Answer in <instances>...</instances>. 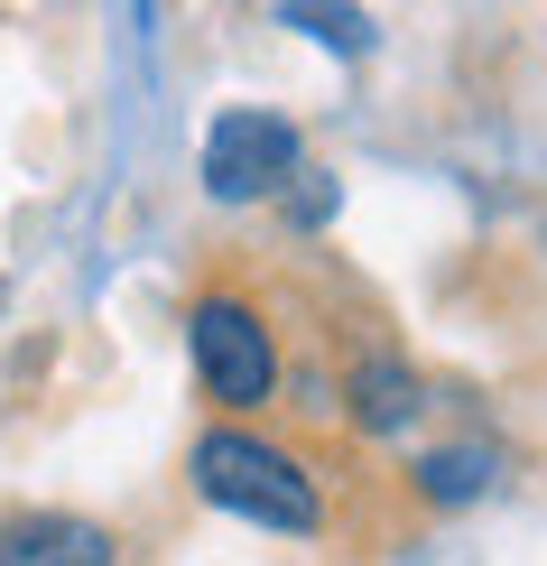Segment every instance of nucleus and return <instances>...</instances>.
Instances as JSON below:
<instances>
[{
	"label": "nucleus",
	"instance_id": "nucleus-4",
	"mask_svg": "<svg viewBox=\"0 0 547 566\" xmlns=\"http://www.w3.org/2000/svg\"><path fill=\"white\" fill-rule=\"evenodd\" d=\"M0 566H122V548L84 511H10L0 521Z\"/></svg>",
	"mask_w": 547,
	"mask_h": 566
},
{
	"label": "nucleus",
	"instance_id": "nucleus-3",
	"mask_svg": "<svg viewBox=\"0 0 547 566\" xmlns=\"http://www.w3.org/2000/svg\"><path fill=\"white\" fill-rule=\"evenodd\" d=\"M297 177V130L278 112H223L204 130V196L223 205H260Z\"/></svg>",
	"mask_w": 547,
	"mask_h": 566
},
{
	"label": "nucleus",
	"instance_id": "nucleus-2",
	"mask_svg": "<svg viewBox=\"0 0 547 566\" xmlns=\"http://www.w3.org/2000/svg\"><path fill=\"white\" fill-rule=\"evenodd\" d=\"M186 353H196L204 399L232 409V418L278 390V344H270V325H260V306L232 297V289H204L196 306H186Z\"/></svg>",
	"mask_w": 547,
	"mask_h": 566
},
{
	"label": "nucleus",
	"instance_id": "nucleus-5",
	"mask_svg": "<svg viewBox=\"0 0 547 566\" xmlns=\"http://www.w3.org/2000/svg\"><path fill=\"white\" fill-rule=\"evenodd\" d=\"M418 409H427V390H418V371L399 363V353L353 363V428H362V437H409Z\"/></svg>",
	"mask_w": 547,
	"mask_h": 566
},
{
	"label": "nucleus",
	"instance_id": "nucleus-1",
	"mask_svg": "<svg viewBox=\"0 0 547 566\" xmlns=\"http://www.w3.org/2000/svg\"><path fill=\"white\" fill-rule=\"evenodd\" d=\"M196 492H204L213 511H232V521L288 530V538H306V530L325 521L316 474H306L288 446H270V437H251V428H204L196 437Z\"/></svg>",
	"mask_w": 547,
	"mask_h": 566
},
{
	"label": "nucleus",
	"instance_id": "nucleus-6",
	"mask_svg": "<svg viewBox=\"0 0 547 566\" xmlns=\"http://www.w3.org/2000/svg\"><path fill=\"white\" fill-rule=\"evenodd\" d=\"M492 474H502L492 446H436V455H418V492L427 502H473V492H492Z\"/></svg>",
	"mask_w": 547,
	"mask_h": 566
},
{
	"label": "nucleus",
	"instance_id": "nucleus-7",
	"mask_svg": "<svg viewBox=\"0 0 547 566\" xmlns=\"http://www.w3.org/2000/svg\"><path fill=\"white\" fill-rule=\"evenodd\" d=\"M288 29H316V38H335V46H362L371 19L362 10H288Z\"/></svg>",
	"mask_w": 547,
	"mask_h": 566
}]
</instances>
